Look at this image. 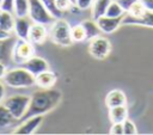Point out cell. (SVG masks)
Listing matches in <instances>:
<instances>
[{
  "mask_svg": "<svg viewBox=\"0 0 153 135\" xmlns=\"http://www.w3.org/2000/svg\"><path fill=\"white\" fill-rule=\"evenodd\" d=\"M57 80V76L51 70H44L37 75H35V85L41 88H51Z\"/></svg>",
  "mask_w": 153,
  "mask_h": 135,
  "instance_id": "14",
  "label": "cell"
},
{
  "mask_svg": "<svg viewBox=\"0 0 153 135\" xmlns=\"http://www.w3.org/2000/svg\"><path fill=\"white\" fill-rule=\"evenodd\" d=\"M13 12L16 17H26L29 14V0H14Z\"/></svg>",
  "mask_w": 153,
  "mask_h": 135,
  "instance_id": "21",
  "label": "cell"
},
{
  "mask_svg": "<svg viewBox=\"0 0 153 135\" xmlns=\"http://www.w3.org/2000/svg\"><path fill=\"white\" fill-rule=\"evenodd\" d=\"M13 5H14V0H2L0 4V8L2 11L13 12Z\"/></svg>",
  "mask_w": 153,
  "mask_h": 135,
  "instance_id": "28",
  "label": "cell"
},
{
  "mask_svg": "<svg viewBox=\"0 0 153 135\" xmlns=\"http://www.w3.org/2000/svg\"><path fill=\"white\" fill-rule=\"evenodd\" d=\"M11 35H12V32H8V31H6V30H4V29H1L0 27V41H6V39H8V38H11Z\"/></svg>",
  "mask_w": 153,
  "mask_h": 135,
  "instance_id": "32",
  "label": "cell"
},
{
  "mask_svg": "<svg viewBox=\"0 0 153 135\" xmlns=\"http://www.w3.org/2000/svg\"><path fill=\"white\" fill-rule=\"evenodd\" d=\"M111 51V43L104 36H97L96 38L90 41L88 44V53L92 57L97 60H104Z\"/></svg>",
  "mask_w": 153,
  "mask_h": 135,
  "instance_id": "7",
  "label": "cell"
},
{
  "mask_svg": "<svg viewBox=\"0 0 153 135\" xmlns=\"http://www.w3.org/2000/svg\"><path fill=\"white\" fill-rule=\"evenodd\" d=\"M6 72H7L6 66L0 61V79H2V78H4V75L6 74Z\"/></svg>",
  "mask_w": 153,
  "mask_h": 135,
  "instance_id": "35",
  "label": "cell"
},
{
  "mask_svg": "<svg viewBox=\"0 0 153 135\" xmlns=\"http://www.w3.org/2000/svg\"><path fill=\"white\" fill-rule=\"evenodd\" d=\"M71 35H72L73 42H82V41H85V31H84V27L81 26V24L71 27Z\"/></svg>",
  "mask_w": 153,
  "mask_h": 135,
  "instance_id": "24",
  "label": "cell"
},
{
  "mask_svg": "<svg viewBox=\"0 0 153 135\" xmlns=\"http://www.w3.org/2000/svg\"><path fill=\"white\" fill-rule=\"evenodd\" d=\"M117 2H118V5L122 7V10L124 11V13H127L129 10H130V7L137 1V0H116Z\"/></svg>",
  "mask_w": 153,
  "mask_h": 135,
  "instance_id": "27",
  "label": "cell"
},
{
  "mask_svg": "<svg viewBox=\"0 0 153 135\" xmlns=\"http://www.w3.org/2000/svg\"><path fill=\"white\" fill-rule=\"evenodd\" d=\"M2 80L6 85L14 88L30 87L35 85V75L30 73L27 69H25L24 67H18V68L7 70Z\"/></svg>",
  "mask_w": 153,
  "mask_h": 135,
  "instance_id": "3",
  "label": "cell"
},
{
  "mask_svg": "<svg viewBox=\"0 0 153 135\" xmlns=\"http://www.w3.org/2000/svg\"><path fill=\"white\" fill-rule=\"evenodd\" d=\"M0 13H1V8H0Z\"/></svg>",
  "mask_w": 153,
  "mask_h": 135,
  "instance_id": "39",
  "label": "cell"
},
{
  "mask_svg": "<svg viewBox=\"0 0 153 135\" xmlns=\"http://www.w3.org/2000/svg\"><path fill=\"white\" fill-rule=\"evenodd\" d=\"M29 18L32 23L49 25L53 24L55 18L49 13L41 0H29Z\"/></svg>",
  "mask_w": 153,
  "mask_h": 135,
  "instance_id": "5",
  "label": "cell"
},
{
  "mask_svg": "<svg viewBox=\"0 0 153 135\" xmlns=\"http://www.w3.org/2000/svg\"><path fill=\"white\" fill-rule=\"evenodd\" d=\"M93 1L94 0H76L75 6H78V8H80V10H86V8L92 7Z\"/></svg>",
  "mask_w": 153,
  "mask_h": 135,
  "instance_id": "30",
  "label": "cell"
},
{
  "mask_svg": "<svg viewBox=\"0 0 153 135\" xmlns=\"http://www.w3.org/2000/svg\"><path fill=\"white\" fill-rule=\"evenodd\" d=\"M5 94H6L5 85H4V82H1V81H0V104L4 102V99H5Z\"/></svg>",
  "mask_w": 153,
  "mask_h": 135,
  "instance_id": "34",
  "label": "cell"
},
{
  "mask_svg": "<svg viewBox=\"0 0 153 135\" xmlns=\"http://www.w3.org/2000/svg\"><path fill=\"white\" fill-rule=\"evenodd\" d=\"M62 93L60 90L56 88H42L39 91L33 92L30 97V104L22 117V121H25L29 117L37 116V115H45L47 112L55 109L59 103L61 102Z\"/></svg>",
  "mask_w": 153,
  "mask_h": 135,
  "instance_id": "1",
  "label": "cell"
},
{
  "mask_svg": "<svg viewBox=\"0 0 153 135\" xmlns=\"http://www.w3.org/2000/svg\"><path fill=\"white\" fill-rule=\"evenodd\" d=\"M122 18L123 17L114 18V17H108V16L104 14L100 18H98L96 22H97V24H98V26H99L102 32H104V33H112L122 24Z\"/></svg>",
  "mask_w": 153,
  "mask_h": 135,
  "instance_id": "11",
  "label": "cell"
},
{
  "mask_svg": "<svg viewBox=\"0 0 153 135\" xmlns=\"http://www.w3.org/2000/svg\"><path fill=\"white\" fill-rule=\"evenodd\" d=\"M145 12H146V8H145L143 5L140 2V0H137V1L130 7V10H129L127 13H129V14H131V16H134V17H141Z\"/></svg>",
  "mask_w": 153,
  "mask_h": 135,
  "instance_id": "25",
  "label": "cell"
},
{
  "mask_svg": "<svg viewBox=\"0 0 153 135\" xmlns=\"http://www.w3.org/2000/svg\"><path fill=\"white\" fill-rule=\"evenodd\" d=\"M55 1H56L57 7H59L60 10H62V11L68 10V8L72 6L71 2H69V0H55Z\"/></svg>",
  "mask_w": 153,
  "mask_h": 135,
  "instance_id": "31",
  "label": "cell"
},
{
  "mask_svg": "<svg viewBox=\"0 0 153 135\" xmlns=\"http://www.w3.org/2000/svg\"><path fill=\"white\" fill-rule=\"evenodd\" d=\"M80 24H81V26L84 27V31H85V41L90 42L91 39L99 36L100 32H102L97 22L93 20V19H86V20L81 22Z\"/></svg>",
  "mask_w": 153,
  "mask_h": 135,
  "instance_id": "16",
  "label": "cell"
},
{
  "mask_svg": "<svg viewBox=\"0 0 153 135\" xmlns=\"http://www.w3.org/2000/svg\"><path fill=\"white\" fill-rule=\"evenodd\" d=\"M1 1H2V0H0V4H1Z\"/></svg>",
  "mask_w": 153,
  "mask_h": 135,
  "instance_id": "38",
  "label": "cell"
},
{
  "mask_svg": "<svg viewBox=\"0 0 153 135\" xmlns=\"http://www.w3.org/2000/svg\"><path fill=\"white\" fill-rule=\"evenodd\" d=\"M140 2L143 5V7L147 11H152L153 12V0H140Z\"/></svg>",
  "mask_w": 153,
  "mask_h": 135,
  "instance_id": "33",
  "label": "cell"
},
{
  "mask_svg": "<svg viewBox=\"0 0 153 135\" xmlns=\"http://www.w3.org/2000/svg\"><path fill=\"white\" fill-rule=\"evenodd\" d=\"M123 131H124L126 135H135V134H137L136 125L128 118L123 122Z\"/></svg>",
  "mask_w": 153,
  "mask_h": 135,
  "instance_id": "26",
  "label": "cell"
},
{
  "mask_svg": "<svg viewBox=\"0 0 153 135\" xmlns=\"http://www.w3.org/2000/svg\"><path fill=\"white\" fill-rule=\"evenodd\" d=\"M109 118L112 123H123L128 118V110L126 105H120L109 109Z\"/></svg>",
  "mask_w": 153,
  "mask_h": 135,
  "instance_id": "17",
  "label": "cell"
},
{
  "mask_svg": "<svg viewBox=\"0 0 153 135\" xmlns=\"http://www.w3.org/2000/svg\"><path fill=\"white\" fill-rule=\"evenodd\" d=\"M31 25H32V20L27 16L26 17H16V20H14L16 36L22 39H27Z\"/></svg>",
  "mask_w": 153,
  "mask_h": 135,
  "instance_id": "13",
  "label": "cell"
},
{
  "mask_svg": "<svg viewBox=\"0 0 153 135\" xmlns=\"http://www.w3.org/2000/svg\"><path fill=\"white\" fill-rule=\"evenodd\" d=\"M110 134H116V135L124 134V131H123V123H112V125L110 128Z\"/></svg>",
  "mask_w": 153,
  "mask_h": 135,
  "instance_id": "29",
  "label": "cell"
},
{
  "mask_svg": "<svg viewBox=\"0 0 153 135\" xmlns=\"http://www.w3.org/2000/svg\"><path fill=\"white\" fill-rule=\"evenodd\" d=\"M48 35H49V38L51 39V42H54L57 45L69 47L73 44V39H72V35H71V25L67 20H65L62 18L54 20Z\"/></svg>",
  "mask_w": 153,
  "mask_h": 135,
  "instance_id": "2",
  "label": "cell"
},
{
  "mask_svg": "<svg viewBox=\"0 0 153 135\" xmlns=\"http://www.w3.org/2000/svg\"><path fill=\"white\" fill-rule=\"evenodd\" d=\"M123 14H124V11L122 10V7L118 5L117 1H111L110 5L108 6L106 12H105V16H108V17H114V18L123 17Z\"/></svg>",
  "mask_w": 153,
  "mask_h": 135,
  "instance_id": "23",
  "label": "cell"
},
{
  "mask_svg": "<svg viewBox=\"0 0 153 135\" xmlns=\"http://www.w3.org/2000/svg\"><path fill=\"white\" fill-rule=\"evenodd\" d=\"M17 119L14 118V116L10 112V110L1 103L0 104V129L7 128L10 125H12Z\"/></svg>",
  "mask_w": 153,
  "mask_h": 135,
  "instance_id": "20",
  "label": "cell"
},
{
  "mask_svg": "<svg viewBox=\"0 0 153 135\" xmlns=\"http://www.w3.org/2000/svg\"><path fill=\"white\" fill-rule=\"evenodd\" d=\"M14 17L12 14V12H7V11H2L0 13V27L8 31V32H13L14 31Z\"/></svg>",
  "mask_w": 153,
  "mask_h": 135,
  "instance_id": "19",
  "label": "cell"
},
{
  "mask_svg": "<svg viewBox=\"0 0 153 135\" xmlns=\"http://www.w3.org/2000/svg\"><path fill=\"white\" fill-rule=\"evenodd\" d=\"M42 121H43V115H37V116L29 117L25 121H23V123L20 125H18L13 130V134H16V135H30V134H33L36 131V129L41 125Z\"/></svg>",
  "mask_w": 153,
  "mask_h": 135,
  "instance_id": "8",
  "label": "cell"
},
{
  "mask_svg": "<svg viewBox=\"0 0 153 135\" xmlns=\"http://www.w3.org/2000/svg\"><path fill=\"white\" fill-rule=\"evenodd\" d=\"M4 51H5V44H4V41H0V61L4 57Z\"/></svg>",
  "mask_w": 153,
  "mask_h": 135,
  "instance_id": "36",
  "label": "cell"
},
{
  "mask_svg": "<svg viewBox=\"0 0 153 135\" xmlns=\"http://www.w3.org/2000/svg\"><path fill=\"white\" fill-rule=\"evenodd\" d=\"M2 104L10 110V112L14 116L17 121L22 119L24 113L26 112L29 104H30V97L26 94H13L4 99Z\"/></svg>",
  "mask_w": 153,
  "mask_h": 135,
  "instance_id": "4",
  "label": "cell"
},
{
  "mask_svg": "<svg viewBox=\"0 0 153 135\" xmlns=\"http://www.w3.org/2000/svg\"><path fill=\"white\" fill-rule=\"evenodd\" d=\"M123 25H139L146 27H153V12L147 11L141 17H134L129 13H124L122 18Z\"/></svg>",
  "mask_w": 153,
  "mask_h": 135,
  "instance_id": "9",
  "label": "cell"
},
{
  "mask_svg": "<svg viewBox=\"0 0 153 135\" xmlns=\"http://www.w3.org/2000/svg\"><path fill=\"white\" fill-rule=\"evenodd\" d=\"M42 4L45 6V8L49 11V13L55 18V19H60L62 18L63 16V11L60 10L56 5V1L55 0H41Z\"/></svg>",
  "mask_w": 153,
  "mask_h": 135,
  "instance_id": "22",
  "label": "cell"
},
{
  "mask_svg": "<svg viewBox=\"0 0 153 135\" xmlns=\"http://www.w3.org/2000/svg\"><path fill=\"white\" fill-rule=\"evenodd\" d=\"M48 31L45 25L43 24H37V23H32L30 31H29V41L32 44H43L47 38H48Z\"/></svg>",
  "mask_w": 153,
  "mask_h": 135,
  "instance_id": "12",
  "label": "cell"
},
{
  "mask_svg": "<svg viewBox=\"0 0 153 135\" xmlns=\"http://www.w3.org/2000/svg\"><path fill=\"white\" fill-rule=\"evenodd\" d=\"M33 55H35V48L29 39L18 38L16 41L12 49V60L14 63L22 65Z\"/></svg>",
  "mask_w": 153,
  "mask_h": 135,
  "instance_id": "6",
  "label": "cell"
},
{
  "mask_svg": "<svg viewBox=\"0 0 153 135\" xmlns=\"http://www.w3.org/2000/svg\"><path fill=\"white\" fill-rule=\"evenodd\" d=\"M69 2H71V5H72V6H75V2H76V0H69Z\"/></svg>",
  "mask_w": 153,
  "mask_h": 135,
  "instance_id": "37",
  "label": "cell"
},
{
  "mask_svg": "<svg viewBox=\"0 0 153 135\" xmlns=\"http://www.w3.org/2000/svg\"><path fill=\"white\" fill-rule=\"evenodd\" d=\"M112 0H94L92 5V18L93 20H97L102 16L105 14L108 6L110 5Z\"/></svg>",
  "mask_w": 153,
  "mask_h": 135,
  "instance_id": "18",
  "label": "cell"
},
{
  "mask_svg": "<svg viewBox=\"0 0 153 135\" xmlns=\"http://www.w3.org/2000/svg\"><path fill=\"white\" fill-rule=\"evenodd\" d=\"M22 67L27 69L33 75H37V74H39V73H42L44 70H48L49 69V63L43 57L33 55L29 60H26L24 63H22Z\"/></svg>",
  "mask_w": 153,
  "mask_h": 135,
  "instance_id": "10",
  "label": "cell"
},
{
  "mask_svg": "<svg viewBox=\"0 0 153 135\" xmlns=\"http://www.w3.org/2000/svg\"><path fill=\"white\" fill-rule=\"evenodd\" d=\"M126 103H127V97L121 90H111L105 97V105L109 109L120 105H126Z\"/></svg>",
  "mask_w": 153,
  "mask_h": 135,
  "instance_id": "15",
  "label": "cell"
}]
</instances>
